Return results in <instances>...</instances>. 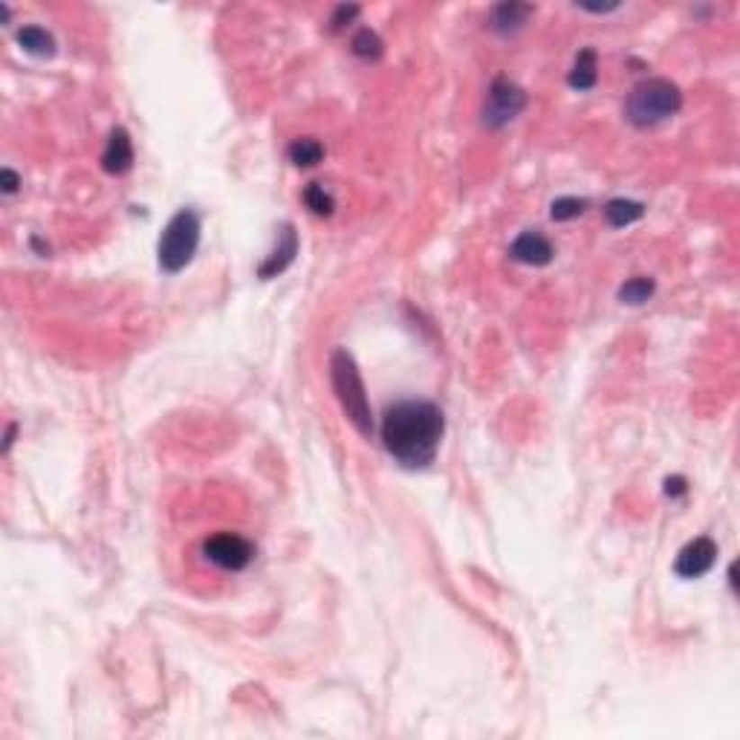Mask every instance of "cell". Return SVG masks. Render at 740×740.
<instances>
[{
	"mask_svg": "<svg viewBox=\"0 0 740 740\" xmlns=\"http://www.w3.org/2000/svg\"><path fill=\"white\" fill-rule=\"evenodd\" d=\"M527 107V93L520 90L510 78H495L486 93V107H483V125L486 128H506L518 113Z\"/></svg>",
	"mask_w": 740,
	"mask_h": 740,
	"instance_id": "8992f818",
	"label": "cell"
},
{
	"mask_svg": "<svg viewBox=\"0 0 740 740\" xmlns=\"http://www.w3.org/2000/svg\"><path fill=\"white\" fill-rule=\"evenodd\" d=\"M642 214H645V205L636 203V200H625V197H616L605 205V217L613 229H625L630 223L642 221Z\"/></svg>",
	"mask_w": 740,
	"mask_h": 740,
	"instance_id": "4fadbf2b",
	"label": "cell"
},
{
	"mask_svg": "<svg viewBox=\"0 0 740 740\" xmlns=\"http://www.w3.org/2000/svg\"><path fill=\"white\" fill-rule=\"evenodd\" d=\"M656 290V284L654 278H645V275H636V278H630L619 286V301L622 304H630V307H639V304H645V301L654 295Z\"/></svg>",
	"mask_w": 740,
	"mask_h": 740,
	"instance_id": "2e32d148",
	"label": "cell"
},
{
	"mask_svg": "<svg viewBox=\"0 0 740 740\" xmlns=\"http://www.w3.org/2000/svg\"><path fill=\"white\" fill-rule=\"evenodd\" d=\"M286 157H290V162L298 168H312L324 159V145L319 140H312V136H304V140H295L286 148Z\"/></svg>",
	"mask_w": 740,
	"mask_h": 740,
	"instance_id": "5bb4252c",
	"label": "cell"
},
{
	"mask_svg": "<svg viewBox=\"0 0 740 740\" xmlns=\"http://www.w3.org/2000/svg\"><path fill=\"white\" fill-rule=\"evenodd\" d=\"M596 81H599V67H596V50L593 47H584L579 56H575V64H573V70L567 76V85L573 90H593L596 87Z\"/></svg>",
	"mask_w": 740,
	"mask_h": 740,
	"instance_id": "7c38bea8",
	"label": "cell"
},
{
	"mask_svg": "<svg viewBox=\"0 0 740 740\" xmlns=\"http://www.w3.org/2000/svg\"><path fill=\"white\" fill-rule=\"evenodd\" d=\"M304 203H307V209L312 214H319V217H330L336 212V200L321 183H310L304 188Z\"/></svg>",
	"mask_w": 740,
	"mask_h": 740,
	"instance_id": "e0dca14e",
	"label": "cell"
},
{
	"mask_svg": "<svg viewBox=\"0 0 740 740\" xmlns=\"http://www.w3.org/2000/svg\"><path fill=\"white\" fill-rule=\"evenodd\" d=\"M18 44L30 52V56H38V59H47L56 52V41L47 30H41V26H23L18 32Z\"/></svg>",
	"mask_w": 740,
	"mask_h": 740,
	"instance_id": "9a60e30c",
	"label": "cell"
},
{
	"mask_svg": "<svg viewBox=\"0 0 740 740\" xmlns=\"http://www.w3.org/2000/svg\"><path fill=\"white\" fill-rule=\"evenodd\" d=\"M197 246H200V214L194 209H180L168 221L157 246L162 272L174 275V272L185 269L191 264V257L197 255Z\"/></svg>",
	"mask_w": 740,
	"mask_h": 740,
	"instance_id": "277c9868",
	"label": "cell"
},
{
	"mask_svg": "<svg viewBox=\"0 0 740 740\" xmlns=\"http://www.w3.org/2000/svg\"><path fill=\"white\" fill-rule=\"evenodd\" d=\"M510 255H512V260H518V264L546 266L553 260L555 249H553V243L541 235V231H524V235H518L515 243L510 246Z\"/></svg>",
	"mask_w": 740,
	"mask_h": 740,
	"instance_id": "9c48e42d",
	"label": "cell"
},
{
	"mask_svg": "<svg viewBox=\"0 0 740 740\" xmlns=\"http://www.w3.org/2000/svg\"><path fill=\"white\" fill-rule=\"evenodd\" d=\"M0 176H4V194H15L18 185H21V176L12 171V168H4V174H0Z\"/></svg>",
	"mask_w": 740,
	"mask_h": 740,
	"instance_id": "7402d4cb",
	"label": "cell"
},
{
	"mask_svg": "<svg viewBox=\"0 0 740 740\" xmlns=\"http://www.w3.org/2000/svg\"><path fill=\"white\" fill-rule=\"evenodd\" d=\"M682 107V93L668 78H645L630 90L625 116L636 128H654L660 122L677 116Z\"/></svg>",
	"mask_w": 740,
	"mask_h": 740,
	"instance_id": "7a4b0ae2",
	"label": "cell"
},
{
	"mask_svg": "<svg viewBox=\"0 0 740 740\" xmlns=\"http://www.w3.org/2000/svg\"><path fill=\"white\" fill-rule=\"evenodd\" d=\"M295 255H298V235H295V226H293V223H284L281 231H278V246L269 252V257L264 260V264L257 266V275L264 278V281L278 278L281 272L295 260Z\"/></svg>",
	"mask_w": 740,
	"mask_h": 740,
	"instance_id": "ba28073f",
	"label": "cell"
},
{
	"mask_svg": "<svg viewBox=\"0 0 740 740\" xmlns=\"http://www.w3.org/2000/svg\"><path fill=\"white\" fill-rule=\"evenodd\" d=\"M584 212H587V200L584 197H558L550 205V217H553L555 223L575 221V217H582Z\"/></svg>",
	"mask_w": 740,
	"mask_h": 740,
	"instance_id": "d6986e66",
	"label": "cell"
},
{
	"mask_svg": "<svg viewBox=\"0 0 740 740\" xmlns=\"http://www.w3.org/2000/svg\"><path fill=\"white\" fill-rule=\"evenodd\" d=\"M359 12H362V9H359V6H353V4H350V6H347V4L336 6L333 18H330V30H333V32H341L347 23H353L356 18H359Z\"/></svg>",
	"mask_w": 740,
	"mask_h": 740,
	"instance_id": "ffe728a7",
	"label": "cell"
},
{
	"mask_svg": "<svg viewBox=\"0 0 740 740\" xmlns=\"http://www.w3.org/2000/svg\"><path fill=\"white\" fill-rule=\"evenodd\" d=\"M133 166V142L125 128H113L102 150V168L107 174H128Z\"/></svg>",
	"mask_w": 740,
	"mask_h": 740,
	"instance_id": "30bf717a",
	"label": "cell"
},
{
	"mask_svg": "<svg viewBox=\"0 0 740 740\" xmlns=\"http://www.w3.org/2000/svg\"><path fill=\"white\" fill-rule=\"evenodd\" d=\"M330 382H333V391L338 396L341 408H345L347 420L356 426V431L362 437L374 434V417H370L365 382L359 376V367H356L353 356L341 347L330 356Z\"/></svg>",
	"mask_w": 740,
	"mask_h": 740,
	"instance_id": "3957f363",
	"label": "cell"
},
{
	"mask_svg": "<svg viewBox=\"0 0 740 740\" xmlns=\"http://www.w3.org/2000/svg\"><path fill=\"white\" fill-rule=\"evenodd\" d=\"M350 50L365 61H376V59H382V50H385V44H382V38L374 30H359L350 41Z\"/></svg>",
	"mask_w": 740,
	"mask_h": 740,
	"instance_id": "ac0fdd59",
	"label": "cell"
},
{
	"mask_svg": "<svg viewBox=\"0 0 740 740\" xmlns=\"http://www.w3.org/2000/svg\"><path fill=\"white\" fill-rule=\"evenodd\" d=\"M443 431V411L429 400H402L382 417V446L405 469H426L434 463Z\"/></svg>",
	"mask_w": 740,
	"mask_h": 740,
	"instance_id": "6da1fadb",
	"label": "cell"
},
{
	"mask_svg": "<svg viewBox=\"0 0 740 740\" xmlns=\"http://www.w3.org/2000/svg\"><path fill=\"white\" fill-rule=\"evenodd\" d=\"M665 495L668 498L685 495V477H668V481H665Z\"/></svg>",
	"mask_w": 740,
	"mask_h": 740,
	"instance_id": "44dd1931",
	"label": "cell"
},
{
	"mask_svg": "<svg viewBox=\"0 0 740 740\" xmlns=\"http://www.w3.org/2000/svg\"><path fill=\"white\" fill-rule=\"evenodd\" d=\"M15 431H18V426H15V422H12L9 431H6V440H4V451H9V448H12V440H15Z\"/></svg>",
	"mask_w": 740,
	"mask_h": 740,
	"instance_id": "603a6c76",
	"label": "cell"
},
{
	"mask_svg": "<svg viewBox=\"0 0 740 740\" xmlns=\"http://www.w3.org/2000/svg\"><path fill=\"white\" fill-rule=\"evenodd\" d=\"M203 555L221 570L240 573L255 561V544L238 532H214L203 541Z\"/></svg>",
	"mask_w": 740,
	"mask_h": 740,
	"instance_id": "5b68a950",
	"label": "cell"
},
{
	"mask_svg": "<svg viewBox=\"0 0 740 740\" xmlns=\"http://www.w3.org/2000/svg\"><path fill=\"white\" fill-rule=\"evenodd\" d=\"M532 12H536L532 4H515V0L498 4L489 15V30L498 35H515L518 30H524V23L532 18Z\"/></svg>",
	"mask_w": 740,
	"mask_h": 740,
	"instance_id": "8fae6325",
	"label": "cell"
},
{
	"mask_svg": "<svg viewBox=\"0 0 740 740\" xmlns=\"http://www.w3.org/2000/svg\"><path fill=\"white\" fill-rule=\"evenodd\" d=\"M715 558H717V544L708 536H700L680 550V555L674 561V573L680 579H700V575H706L711 567H715Z\"/></svg>",
	"mask_w": 740,
	"mask_h": 740,
	"instance_id": "52a82bcc",
	"label": "cell"
}]
</instances>
